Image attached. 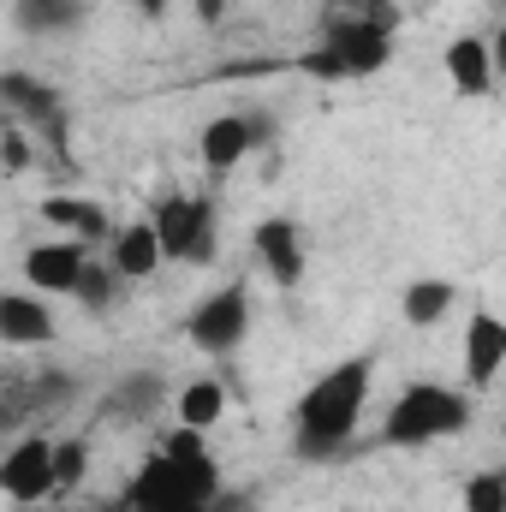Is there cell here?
<instances>
[{"label":"cell","instance_id":"cell-5","mask_svg":"<svg viewBox=\"0 0 506 512\" xmlns=\"http://www.w3.org/2000/svg\"><path fill=\"white\" fill-rule=\"evenodd\" d=\"M0 489L12 507H42L48 495H60V465H54V441L48 435H24L6 447L0 459Z\"/></svg>","mask_w":506,"mask_h":512},{"label":"cell","instance_id":"cell-3","mask_svg":"<svg viewBox=\"0 0 506 512\" xmlns=\"http://www.w3.org/2000/svg\"><path fill=\"white\" fill-rule=\"evenodd\" d=\"M471 423V393L447 382H411L381 417V441L387 447H435L447 435H459Z\"/></svg>","mask_w":506,"mask_h":512},{"label":"cell","instance_id":"cell-28","mask_svg":"<svg viewBox=\"0 0 506 512\" xmlns=\"http://www.w3.org/2000/svg\"><path fill=\"white\" fill-rule=\"evenodd\" d=\"M131 6H137L143 18H161V12H167V0H131Z\"/></svg>","mask_w":506,"mask_h":512},{"label":"cell","instance_id":"cell-18","mask_svg":"<svg viewBox=\"0 0 506 512\" xmlns=\"http://www.w3.org/2000/svg\"><path fill=\"white\" fill-rule=\"evenodd\" d=\"M173 411H179V423H185V429H215V423L227 417V387L215 382V376H197V382L179 387Z\"/></svg>","mask_w":506,"mask_h":512},{"label":"cell","instance_id":"cell-1","mask_svg":"<svg viewBox=\"0 0 506 512\" xmlns=\"http://www.w3.org/2000/svg\"><path fill=\"white\" fill-rule=\"evenodd\" d=\"M221 495V471L203 447V429H173L161 453L131 477V512H209Z\"/></svg>","mask_w":506,"mask_h":512},{"label":"cell","instance_id":"cell-20","mask_svg":"<svg viewBox=\"0 0 506 512\" xmlns=\"http://www.w3.org/2000/svg\"><path fill=\"white\" fill-rule=\"evenodd\" d=\"M459 507L465 512H506V477L501 471H477V477H465Z\"/></svg>","mask_w":506,"mask_h":512},{"label":"cell","instance_id":"cell-15","mask_svg":"<svg viewBox=\"0 0 506 512\" xmlns=\"http://www.w3.org/2000/svg\"><path fill=\"white\" fill-rule=\"evenodd\" d=\"M42 215L66 233V239H84V245H102V239H114V215L102 209V203H84V197H66V191H54V197H42Z\"/></svg>","mask_w":506,"mask_h":512},{"label":"cell","instance_id":"cell-27","mask_svg":"<svg viewBox=\"0 0 506 512\" xmlns=\"http://www.w3.org/2000/svg\"><path fill=\"white\" fill-rule=\"evenodd\" d=\"M376 0H328V12H370Z\"/></svg>","mask_w":506,"mask_h":512},{"label":"cell","instance_id":"cell-23","mask_svg":"<svg viewBox=\"0 0 506 512\" xmlns=\"http://www.w3.org/2000/svg\"><path fill=\"white\" fill-rule=\"evenodd\" d=\"M54 465H60V489L84 483V441H54Z\"/></svg>","mask_w":506,"mask_h":512},{"label":"cell","instance_id":"cell-6","mask_svg":"<svg viewBox=\"0 0 506 512\" xmlns=\"http://www.w3.org/2000/svg\"><path fill=\"white\" fill-rule=\"evenodd\" d=\"M185 334H191V346H203V352H239L245 346V334H251V292L233 280V286H221V292H209L197 310H191V322H185Z\"/></svg>","mask_w":506,"mask_h":512},{"label":"cell","instance_id":"cell-9","mask_svg":"<svg viewBox=\"0 0 506 512\" xmlns=\"http://www.w3.org/2000/svg\"><path fill=\"white\" fill-rule=\"evenodd\" d=\"M251 251L262 256V268H268L274 286H298V280H304V227H298L292 215H268V221H256Z\"/></svg>","mask_w":506,"mask_h":512},{"label":"cell","instance_id":"cell-16","mask_svg":"<svg viewBox=\"0 0 506 512\" xmlns=\"http://www.w3.org/2000/svg\"><path fill=\"white\" fill-rule=\"evenodd\" d=\"M453 304H459V286L435 274V280H411V286H405L399 316H405L411 328H435V322H447V316H453Z\"/></svg>","mask_w":506,"mask_h":512},{"label":"cell","instance_id":"cell-7","mask_svg":"<svg viewBox=\"0 0 506 512\" xmlns=\"http://www.w3.org/2000/svg\"><path fill=\"white\" fill-rule=\"evenodd\" d=\"M90 245L84 239H42V245H30L24 251V286H36L42 298H78V286H84V274H90Z\"/></svg>","mask_w":506,"mask_h":512},{"label":"cell","instance_id":"cell-25","mask_svg":"<svg viewBox=\"0 0 506 512\" xmlns=\"http://www.w3.org/2000/svg\"><path fill=\"white\" fill-rule=\"evenodd\" d=\"M221 12H227V0H197V24H221Z\"/></svg>","mask_w":506,"mask_h":512},{"label":"cell","instance_id":"cell-8","mask_svg":"<svg viewBox=\"0 0 506 512\" xmlns=\"http://www.w3.org/2000/svg\"><path fill=\"white\" fill-rule=\"evenodd\" d=\"M340 60H346V78H370L393 60V30L376 24L370 12H328V36H322Z\"/></svg>","mask_w":506,"mask_h":512},{"label":"cell","instance_id":"cell-21","mask_svg":"<svg viewBox=\"0 0 506 512\" xmlns=\"http://www.w3.org/2000/svg\"><path fill=\"white\" fill-rule=\"evenodd\" d=\"M114 280H120V274H114V262L102 256V262H90V274H84L78 298H84L90 310H108V298H114Z\"/></svg>","mask_w":506,"mask_h":512},{"label":"cell","instance_id":"cell-24","mask_svg":"<svg viewBox=\"0 0 506 512\" xmlns=\"http://www.w3.org/2000/svg\"><path fill=\"white\" fill-rule=\"evenodd\" d=\"M298 72H310V78H334V84H340V78H346V60L322 42V48H310V54L298 60Z\"/></svg>","mask_w":506,"mask_h":512},{"label":"cell","instance_id":"cell-4","mask_svg":"<svg viewBox=\"0 0 506 512\" xmlns=\"http://www.w3.org/2000/svg\"><path fill=\"white\" fill-rule=\"evenodd\" d=\"M155 233L167 245V262H215V209L209 197H191V191H173L155 203Z\"/></svg>","mask_w":506,"mask_h":512},{"label":"cell","instance_id":"cell-22","mask_svg":"<svg viewBox=\"0 0 506 512\" xmlns=\"http://www.w3.org/2000/svg\"><path fill=\"white\" fill-rule=\"evenodd\" d=\"M0 161H6V173H24V167H30V137H24L18 120L0 126Z\"/></svg>","mask_w":506,"mask_h":512},{"label":"cell","instance_id":"cell-17","mask_svg":"<svg viewBox=\"0 0 506 512\" xmlns=\"http://www.w3.org/2000/svg\"><path fill=\"white\" fill-rule=\"evenodd\" d=\"M0 96H6V120H54L60 114V96L48 84H36L30 72H6Z\"/></svg>","mask_w":506,"mask_h":512},{"label":"cell","instance_id":"cell-19","mask_svg":"<svg viewBox=\"0 0 506 512\" xmlns=\"http://www.w3.org/2000/svg\"><path fill=\"white\" fill-rule=\"evenodd\" d=\"M78 12H84V0H18L24 30H66V24H78Z\"/></svg>","mask_w":506,"mask_h":512},{"label":"cell","instance_id":"cell-29","mask_svg":"<svg viewBox=\"0 0 506 512\" xmlns=\"http://www.w3.org/2000/svg\"><path fill=\"white\" fill-rule=\"evenodd\" d=\"M501 477H506V471H501Z\"/></svg>","mask_w":506,"mask_h":512},{"label":"cell","instance_id":"cell-26","mask_svg":"<svg viewBox=\"0 0 506 512\" xmlns=\"http://www.w3.org/2000/svg\"><path fill=\"white\" fill-rule=\"evenodd\" d=\"M489 48H495V72H501V78H506V24H501V30H495V42H489Z\"/></svg>","mask_w":506,"mask_h":512},{"label":"cell","instance_id":"cell-13","mask_svg":"<svg viewBox=\"0 0 506 512\" xmlns=\"http://www.w3.org/2000/svg\"><path fill=\"white\" fill-rule=\"evenodd\" d=\"M256 137H262V126H256L251 114H215L203 126V137H197V155H203L209 173H233L256 149Z\"/></svg>","mask_w":506,"mask_h":512},{"label":"cell","instance_id":"cell-10","mask_svg":"<svg viewBox=\"0 0 506 512\" xmlns=\"http://www.w3.org/2000/svg\"><path fill=\"white\" fill-rule=\"evenodd\" d=\"M54 340V310L36 286H12L0 292V346L24 352V346H48Z\"/></svg>","mask_w":506,"mask_h":512},{"label":"cell","instance_id":"cell-12","mask_svg":"<svg viewBox=\"0 0 506 512\" xmlns=\"http://www.w3.org/2000/svg\"><path fill=\"white\" fill-rule=\"evenodd\" d=\"M506 370V316L477 310L465 322V387H495Z\"/></svg>","mask_w":506,"mask_h":512},{"label":"cell","instance_id":"cell-2","mask_svg":"<svg viewBox=\"0 0 506 512\" xmlns=\"http://www.w3.org/2000/svg\"><path fill=\"white\" fill-rule=\"evenodd\" d=\"M370 382H376V358H340L334 370H322L316 382L298 393V453L322 459L334 447H346L370 411Z\"/></svg>","mask_w":506,"mask_h":512},{"label":"cell","instance_id":"cell-14","mask_svg":"<svg viewBox=\"0 0 506 512\" xmlns=\"http://www.w3.org/2000/svg\"><path fill=\"white\" fill-rule=\"evenodd\" d=\"M108 262H114L120 280H155L161 262H167V245H161L155 221H131V227H120V233L108 239Z\"/></svg>","mask_w":506,"mask_h":512},{"label":"cell","instance_id":"cell-11","mask_svg":"<svg viewBox=\"0 0 506 512\" xmlns=\"http://www.w3.org/2000/svg\"><path fill=\"white\" fill-rule=\"evenodd\" d=\"M441 66H447L453 96H465V102H483V96L501 84V72H495V48H489L483 36H453L447 54H441Z\"/></svg>","mask_w":506,"mask_h":512}]
</instances>
